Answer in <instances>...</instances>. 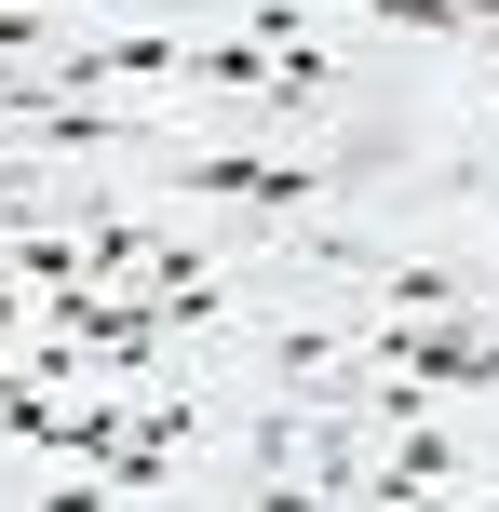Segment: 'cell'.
I'll use <instances>...</instances> for the list:
<instances>
[{"label": "cell", "instance_id": "6da1fadb", "mask_svg": "<svg viewBox=\"0 0 499 512\" xmlns=\"http://www.w3.org/2000/svg\"><path fill=\"white\" fill-rule=\"evenodd\" d=\"M378 27H419V41H446V27H473L459 0H378Z\"/></svg>", "mask_w": 499, "mask_h": 512}, {"label": "cell", "instance_id": "7a4b0ae2", "mask_svg": "<svg viewBox=\"0 0 499 512\" xmlns=\"http://www.w3.org/2000/svg\"><path fill=\"white\" fill-rule=\"evenodd\" d=\"M459 14H473V41H486V27H499V0H459Z\"/></svg>", "mask_w": 499, "mask_h": 512}, {"label": "cell", "instance_id": "3957f363", "mask_svg": "<svg viewBox=\"0 0 499 512\" xmlns=\"http://www.w3.org/2000/svg\"><path fill=\"white\" fill-rule=\"evenodd\" d=\"M0 337H14V283H0Z\"/></svg>", "mask_w": 499, "mask_h": 512}]
</instances>
